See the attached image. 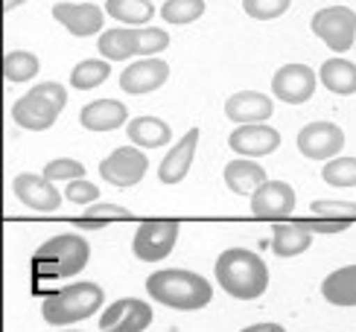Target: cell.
<instances>
[{
    "label": "cell",
    "mask_w": 356,
    "mask_h": 332,
    "mask_svg": "<svg viewBox=\"0 0 356 332\" xmlns=\"http://www.w3.org/2000/svg\"><path fill=\"white\" fill-rule=\"evenodd\" d=\"M161 15L167 24H193L204 15V0H167Z\"/></svg>",
    "instance_id": "4dcf8cb0"
},
{
    "label": "cell",
    "mask_w": 356,
    "mask_h": 332,
    "mask_svg": "<svg viewBox=\"0 0 356 332\" xmlns=\"http://www.w3.org/2000/svg\"><path fill=\"white\" fill-rule=\"evenodd\" d=\"M321 178L330 187H356V158H333L321 166Z\"/></svg>",
    "instance_id": "f546056e"
},
{
    "label": "cell",
    "mask_w": 356,
    "mask_h": 332,
    "mask_svg": "<svg viewBox=\"0 0 356 332\" xmlns=\"http://www.w3.org/2000/svg\"><path fill=\"white\" fill-rule=\"evenodd\" d=\"M321 294L333 306H356V265H345L327 274L321 283Z\"/></svg>",
    "instance_id": "cb8c5ba5"
},
{
    "label": "cell",
    "mask_w": 356,
    "mask_h": 332,
    "mask_svg": "<svg viewBox=\"0 0 356 332\" xmlns=\"http://www.w3.org/2000/svg\"><path fill=\"white\" fill-rule=\"evenodd\" d=\"M313 242V231L304 222H277L272 231V251L277 256H298Z\"/></svg>",
    "instance_id": "44dd1931"
},
{
    "label": "cell",
    "mask_w": 356,
    "mask_h": 332,
    "mask_svg": "<svg viewBox=\"0 0 356 332\" xmlns=\"http://www.w3.org/2000/svg\"><path fill=\"white\" fill-rule=\"evenodd\" d=\"M21 3H26V0H3V12H12V9H18Z\"/></svg>",
    "instance_id": "f35d334b"
},
{
    "label": "cell",
    "mask_w": 356,
    "mask_h": 332,
    "mask_svg": "<svg viewBox=\"0 0 356 332\" xmlns=\"http://www.w3.org/2000/svg\"><path fill=\"white\" fill-rule=\"evenodd\" d=\"M275 111L272 97L260 94V90H240V94L228 97L225 102V117L234 123H266Z\"/></svg>",
    "instance_id": "e0dca14e"
},
{
    "label": "cell",
    "mask_w": 356,
    "mask_h": 332,
    "mask_svg": "<svg viewBox=\"0 0 356 332\" xmlns=\"http://www.w3.org/2000/svg\"><path fill=\"white\" fill-rule=\"evenodd\" d=\"M196 143H199V128H190L184 138L170 149L167 158L158 166L161 184H178V181L187 178L190 166H193V155H196Z\"/></svg>",
    "instance_id": "ac0fdd59"
},
{
    "label": "cell",
    "mask_w": 356,
    "mask_h": 332,
    "mask_svg": "<svg viewBox=\"0 0 356 332\" xmlns=\"http://www.w3.org/2000/svg\"><path fill=\"white\" fill-rule=\"evenodd\" d=\"M152 326V306L138 297H120L99 318L102 332H143Z\"/></svg>",
    "instance_id": "9c48e42d"
},
{
    "label": "cell",
    "mask_w": 356,
    "mask_h": 332,
    "mask_svg": "<svg viewBox=\"0 0 356 332\" xmlns=\"http://www.w3.org/2000/svg\"><path fill=\"white\" fill-rule=\"evenodd\" d=\"M88 260H91V245H88L85 236L58 233L35 251V274L41 280L76 277L88 265Z\"/></svg>",
    "instance_id": "3957f363"
},
{
    "label": "cell",
    "mask_w": 356,
    "mask_h": 332,
    "mask_svg": "<svg viewBox=\"0 0 356 332\" xmlns=\"http://www.w3.org/2000/svg\"><path fill=\"white\" fill-rule=\"evenodd\" d=\"M38 58L29 50H9L3 58V76L9 82H26L38 73Z\"/></svg>",
    "instance_id": "83f0119b"
},
{
    "label": "cell",
    "mask_w": 356,
    "mask_h": 332,
    "mask_svg": "<svg viewBox=\"0 0 356 332\" xmlns=\"http://www.w3.org/2000/svg\"><path fill=\"white\" fill-rule=\"evenodd\" d=\"M97 50L102 53V58H108V62H126L129 56H138L135 29H126V26L108 29V33L99 35Z\"/></svg>",
    "instance_id": "d4e9b609"
},
{
    "label": "cell",
    "mask_w": 356,
    "mask_h": 332,
    "mask_svg": "<svg viewBox=\"0 0 356 332\" xmlns=\"http://www.w3.org/2000/svg\"><path fill=\"white\" fill-rule=\"evenodd\" d=\"M102 289L97 283H73L67 289H58L56 294H50L44 300L41 306V315L44 321L53 324V326H67V324H76V321H85L102 306Z\"/></svg>",
    "instance_id": "277c9868"
},
{
    "label": "cell",
    "mask_w": 356,
    "mask_h": 332,
    "mask_svg": "<svg viewBox=\"0 0 356 332\" xmlns=\"http://www.w3.org/2000/svg\"><path fill=\"white\" fill-rule=\"evenodd\" d=\"M129 143H135L140 149H158L172 140V131L164 119L158 117H135L129 119Z\"/></svg>",
    "instance_id": "603a6c76"
},
{
    "label": "cell",
    "mask_w": 356,
    "mask_h": 332,
    "mask_svg": "<svg viewBox=\"0 0 356 332\" xmlns=\"http://www.w3.org/2000/svg\"><path fill=\"white\" fill-rule=\"evenodd\" d=\"M295 210V190L286 181H266L251 195V213L257 219H284Z\"/></svg>",
    "instance_id": "9a60e30c"
},
{
    "label": "cell",
    "mask_w": 356,
    "mask_h": 332,
    "mask_svg": "<svg viewBox=\"0 0 356 332\" xmlns=\"http://www.w3.org/2000/svg\"><path fill=\"white\" fill-rule=\"evenodd\" d=\"M126 119H129V108L117 99H97L79 111V123L91 131H114L126 126Z\"/></svg>",
    "instance_id": "d6986e66"
},
{
    "label": "cell",
    "mask_w": 356,
    "mask_h": 332,
    "mask_svg": "<svg viewBox=\"0 0 356 332\" xmlns=\"http://www.w3.org/2000/svg\"><path fill=\"white\" fill-rule=\"evenodd\" d=\"M108 73H111L108 58H85V62H79L76 67H73L70 85L76 90H94L108 79Z\"/></svg>",
    "instance_id": "484cf974"
},
{
    "label": "cell",
    "mask_w": 356,
    "mask_h": 332,
    "mask_svg": "<svg viewBox=\"0 0 356 332\" xmlns=\"http://www.w3.org/2000/svg\"><path fill=\"white\" fill-rule=\"evenodd\" d=\"M12 190L18 195V201L29 210H38V213H53L62 204V195L53 187L50 178L44 175H33V172H21L12 181Z\"/></svg>",
    "instance_id": "4fadbf2b"
},
{
    "label": "cell",
    "mask_w": 356,
    "mask_h": 332,
    "mask_svg": "<svg viewBox=\"0 0 356 332\" xmlns=\"http://www.w3.org/2000/svg\"><path fill=\"white\" fill-rule=\"evenodd\" d=\"M216 283L231 297L254 300L269 285V268L254 251L245 248H228L216 260Z\"/></svg>",
    "instance_id": "6da1fadb"
},
{
    "label": "cell",
    "mask_w": 356,
    "mask_h": 332,
    "mask_svg": "<svg viewBox=\"0 0 356 332\" xmlns=\"http://www.w3.org/2000/svg\"><path fill=\"white\" fill-rule=\"evenodd\" d=\"M131 213L120 204H88V213L82 219H76V224L82 231H99L106 228L108 222H117V219H129Z\"/></svg>",
    "instance_id": "f1b7e54d"
},
{
    "label": "cell",
    "mask_w": 356,
    "mask_h": 332,
    "mask_svg": "<svg viewBox=\"0 0 356 332\" xmlns=\"http://www.w3.org/2000/svg\"><path fill=\"white\" fill-rule=\"evenodd\" d=\"M318 82L339 97H350L356 94V65L348 58H327L318 70Z\"/></svg>",
    "instance_id": "7402d4cb"
},
{
    "label": "cell",
    "mask_w": 356,
    "mask_h": 332,
    "mask_svg": "<svg viewBox=\"0 0 356 332\" xmlns=\"http://www.w3.org/2000/svg\"><path fill=\"white\" fill-rule=\"evenodd\" d=\"M240 332H286V329L280 324H251V326H245Z\"/></svg>",
    "instance_id": "74e56055"
},
{
    "label": "cell",
    "mask_w": 356,
    "mask_h": 332,
    "mask_svg": "<svg viewBox=\"0 0 356 332\" xmlns=\"http://www.w3.org/2000/svg\"><path fill=\"white\" fill-rule=\"evenodd\" d=\"M309 231L318 233V236H333V233H345L350 228V219H327V216H313V219H307L304 222Z\"/></svg>",
    "instance_id": "8d00e7d4"
},
{
    "label": "cell",
    "mask_w": 356,
    "mask_h": 332,
    "mask_svg": "<svg viewBox=\"0 0 356 332\" xmlns=\"http://www.w3.org/2000/svg\"><path fill=\"white\" fill-rule=\"evenodd\" d=\"M222 175H225L228 190L236 192V195H254V192L266 184V181H269V178H266V172H263V166L254 163L251 158L231 160Z\"/></svg>",
    "instance_id": "ffe728a7"
},
{
    "label": "cell",
    "mask_w": 356,
    "mask_h": 332,
    "mask_svg": "<svg viewBox=\"0 0 356 332\" xmlns=\"http://www.w3.org/2000/svg\"><path fill=\"white\" fill-rule=\"evenodd\" d=\"M58 114H62V105H56L53 99L38 94L35 88L12 105V119L21 128H29V131H47L56 123Z\"/></svg>",
    "instance_id": "30bf717a"
},
{
    "label": "cell",
    "mask_w": 356,
    "mask_h": 332,
    "mask_svg": "<svg viewBox=\"0 0 356 332\" xmlns=\"http://www.w3.org/2000/svg\"><path fill=\"white\" fill-rule=\"evenodd\" d=\"M170 79V65L161 62V58H143V62L129 65L120 73V88L126 90L129 97H143V94H152Z\"/></svg>",
    "instance_id": "5bb4252c"
},
{
    "label": "cell",
    "mask_w": 356,
    "mask_h": 332,
    "mask_svg": "<svg viewBox=\"0 0 356 332\" xmlns=\"http://www.w3.org/2000/svg\"><path fill=\"white\" fill-rule=\"evenodd\" d=\"M289 3L292 0H243V9L257 21H272V18H280L289 9Z\"/></svg>",
    "instance_id": "d6a6232c"
},
{
    "label": "cell",
    "mask_w": 356,
    "mask_h": 332,
    "mask_svg": "<svg viewBox=\"0 0 356 332\" xmlns=\"http://www.w3.org/2000/svg\"><path fill=\"white\" fill-rule=\"evenodd\" d=\"M44 178L50 181H76V178H85V166L73 158H56L44 166Z\"/></svg>",
    "instance_id": "836d02e7"
},
{
    "label": "cell",
    "mask_w": 356,
    "mask_h": 332,
    "mask_svg": "<svg viewBox=\"0 0 356 332\" xmlns=\"http://www.w3.org/2000/svg\"><path fill=\"white\" fill-rule=\"evenodd\" d=\"M53 18L62 26H67L70 35L88 38V35H97L102 29L106 12H102L97 3H56L53 6Z\"/></svg>",
    "instance_id": "2e32d148"
},
{
    "label": "cell",
    "mask_w": 356,
    "mask_h": 332,
    "mask_svg": "<svg viewBox=\"0 0 356 332\" xmlns=\"http://www.w3.org/2000/svg\"><path fill=\"white\" fill-rule=\"evenodd\" d=\"M135 44H138V56H155L170 47V35L155 26H135Z\"/></svg>",
    "instance_id": "1f68e13d"
},
{
    "label": "cell",
    "mask_w": 356,
    "mask_h": 332,
    "mask_svg": "<svg viewBox=\"0 0 356 332\" xmlns=\"http://www.w3.org/2000/svg\"><path fill=\"white\" fill-rule=\"evenodd\" d=\"M345 146V131L336 123H309L298 131V152L309 160H333Z\"/></svg>",
    "instance_id": "ba28073f"
},
{
    "label": "cell",
    "mask_w": 356,
    "mask_h": 332,
    "mask_svg": "<svg viewBox=\"0 0 356 332\" xmlns=\"http://www.w3.org/2000/svg\"><path fill=\"white\" fill-rule=\"evenodd\" d=\"M178 242V222L172 219H152V222H143L138 233H135V256L143 263H158L170 256V251Z\"/></svg>",
    "instance_id": "8992f818"
},
{
    "label": "cell",
    "mask_w": 356,
    "mask_h": 332,
    "mask_svg": "<svg viewBox=\"0 0 356 332\" xmlns=\"http://www.w3.org/2000/svg\"><path fill=\"white\" fill-rule=\"evenodd\" d=\"M228 146L243 158H263V155H272L280 146V134L277 128L266 123H243L231 131Z\"/></svg>",
    "instance_id": "7c38bea8"
},
{
    "label": "cell",
    "mask_w": 356,
    "mask_h": 332,
    "mask_svg": "<svg viewBox=\"0 0 356 332\" xmlns=\"http://www.w3.org/2000/svg\"><path fill=\"white\" fill-rule=\"evenodd\" d=\"M146 169H149V160H146V155L140 152V149H135V146L114 149V152L99 163L102 181L111 184V187H120V190L135 187L138 181L146 175Z\"/></svg>",
    "instance_id": "52a82bcc"
},
{
    "label": "cell",
    "mask_w": 356,
    "mask_h": 332,
    "mask_svg": "<svg viewBox=\"0 0 356 332\" xmlns=\"http://www.w3.org/2000/svg\"><path fill=\"white\" fill-rule=\"evenodd\" d=\"M65 195H67V201H73V204H97L99 190L91 184V181L76 178V181H70V184H67Z\"/></svg>",
    "instance_id": "d590c367"
},
{
    "label": "cell",
    "mask_w": 356,
    "mask_h": 332,
    "mask_svg": "<svg viewBox=\"0 0 356 332\" xmlns=\"http://www.w3.org/2000/svg\"><path fill=\"white\" fill-rule=\"evenodd\" d=\"M272 94L289 105H304L316 94V70L307 65H284L272 79Z\"/></svg>",
    "instance_id": "8fae6325"
},
{
    "label": "cell",
    "mask_w": 356,
    "mask_h": 332,
    "mask_svg": "<svg viewBox=\"0 0 356 332\" xmlns=\"http://www.w3.org/2000/svg\"><path fill=\"white\" fill-rule=\"evenodd\" d=\"M309 29H313L330 50L345 53V50H350V44L356 38V12L348 6H327L313 15Z\"/></svg>",
    "instance_id": "5b68a950"
},
{
    "label": "cell",
    "mask_w": 356,
    "mask_h": 332,
    "mask_svg": "<svg viewBox=\"0 0 356 332\" xmlns=\"http://www.w3.org/2000/svg\"><path fill=\"white\" fill-rule=\"evenodd\" d=\"M146 292L152 294V300H158L161 306L170 309H202L211 304L213 289L202 274H193V271L184 268H164L155 271V274L146 280Z\"/></svg>",
    "instance_id": "7a4b0ae2"
},
{
    "label": "cell",
    "mask_w": 356,
    "mask_h": 332,
    "mask_svg": "<svg viewBox=\"0 0 356 332\" xmlns=\"http://www.w3.org/2000/svg\"><path fill=\"white\" fill-rule=\"evenodd\" d=\"M309 213L327 216V219H350V222H356V204H353V201H330V199H321V201L309 204Z\"/></svg>",
    "instance_id": "e575fe53"
},
{
    "label": "cell",
    "mask_w": 356,
    "mask_h": 332,
    "mask_svg": "<svg viewBox=\"0 0 356 332\" xmlns=\"http://www.w3.org/2000/svg\"><path fill=\"white\" fill-rule=\"evenodd\" d=\"M106 12L111 15L114 21H123V24H146L152 21V3L149 0H106Z\"/></svg>",
    "instance_id": "4316f807"
}]
</instances>
